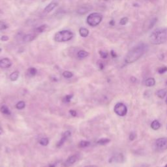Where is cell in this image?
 Segmentation results:
<instances>
[{
    "label": "cell",
    "instance_id": "obj_34",
    "mask_svg": "<svg viewBox=\"0 0 167 167\" xmlns=\"http://www.w3.org/2000/svg\"><path fill=\"white\" fill-rule=\"evenodd\" d=\"M62 135L66 136L67 138H68V137H69L70 135H71V133H70V131H65V133H63Z\"/></svg>",
    "mask_w": 167,
    "mask_h": 167
},
{
    "label": "cell",
    "instance_id": "obj_8",
    "mask_svg": "<svg viewBox=\"0 0 167 167\" xmlns=\"http://www.w3.org/2000/svg\"><path fill=\"white\" fill-rule=\"evenodd\" d=\"M78 159V155H73L70 156L69 157H68L67 159L64 163V166L65 167H69L71 166L72 164H74Z\"/></svg>",
    "mask_w": 167,
    "mask_h": 167
},
{
    "label": "cell",
    "instance_id": "obj_17",
    "mask_svg": "<svg viewBox=\"0 0 167 167\" xmlns=\"http://www.w3.org/2000/svg\"><path fill=\"white\" fill-rule=\"evenodd\" d=\"M155 84V80L153 78H149L146 80V86L148 87H152Z\"/></svg>",
    "mask_w": 167,
    "mask_h": 167
},
{
    "label": "cell",
    "instance_id": "obj_15",
    "mask_svg": "<svg viewBox=\"0 0 167 167\" xmlns=\"http://www.w3.org/2000/svg\"><path fill=\"white\" fill-rule=\"evenodd\" d=\"M79 33L81 37H86L89 35V30L85 28V27H81L79 29Z\"/></svg>",
    "mask_w": 167,
    "mask_h": 167
},
{
    "label": "cell",
    "instance_id": "obj_44",
    "mask_svg": "<svg viewBox=\"0 0 167 167\" xmlns=\"http://www.w3.org/2000/svg\"><path fill=\"white\" fill-rule=\"evenodd\" d=\"M166 104H167V99H166Z\"/></svg>",
    "mask_w": 167,
    "mask_h": 167
},
{
    "label": "cell",
    "instance_id": "obj_3",
    "mask_svg": "<svg viewBox=\"0 0 167 167\" xmlns=\"http://www.w3.org/2000/svg\"><path fill=\"white\" fill-rule=\"evenodd\" d=\"M73 37V34L69 30H63L57 32L54 36L55 41L57 42L69 41Z\"/></svg>",
    "mask_w": 167,
    "mask_h": 167
},
{
    "label": "cell",
    "instance_id": "obj_25",
    "mask_svg": "<svg viewBox=\"0 0 167 167\" xmlns=\"http://www.w3.org/2000/svg\"><path fill=\"white\" fill-rule=\"evenodd\" d=\"M49 140L47 138H42L39 140V143L40 145L44 146H47L48 144H49Z\"/></svg>",
    "mask_w": 167,
    "mask_h": 167
},
{
    "label": "cell",
    "instance_id": "obj_27",
    "mask_svg": "<svg viewBox=\"0 0 167 167\" xmlns=\"http://www.w3.org/2000/svg\"><path fill=\"white\" fill-rule=\"evenodd\" d=\"M67 138L66 137V136L62 135V138L60 139V140L58 142L57 144V147H60V146H62L63 144L65 143V142L67 140Z\"/></svg>",
    "mask_w": 167,
    "mask_h": 167
},
{
    "label": "cell",
    "instance_id": "obj_12",
    "mask_svg": "<svg viewBox=\"0 0 167 167\" xmlns=\"http://www.w3.org/2000/svg\"><path fill=\"white\" fill-rule=\"evenodd\" d=\"M36 35L35 34H27L23 37V41L25 42H31L36 38Z\"/></svg>",
    "mask_w": 167,
    "mask_h": 167
},
{
    "label": "cell",
    "instance_id": "obj_1",
    "mask_svg": "<svg viewBox=\"0 0 167 167\" xmlns=\"http://www.w3.org/2000/svg\"><path fill=\"white\" fill-rule=\"evenodd\" d=\"M147 46L144 43H140L133 47L125 56V62L127 64H133L142 56L145 53Z\"/></svg>",
    "mask_w": 167,
    "mask_h": 167
},
{
    "label": "cell",
    "instance_id": "obj_9",
    "mask_svg": "<svg viewBox=\"0 0 167 167\" xmlns=\"http://www.w3.org/2000/svg\"><path fill=\"white\" fill-rule=\"evenodd\" d=\"M12 65V62L8 58H3L0 60V67L2 69L9 68Z\"/></svg>",
    "mask_w": 167,
    "mask_h": 167
},
{
    "label": "cell",
    "instance_id": "obj_38",
    "mask_svg": "<svg viewBox=\"0 0 167 167\" xmlns=\"http://www.w3.org/2000/svg\"><path fill=\"white\" fill-rule=\"evenodd\" d=\"M136 167H150L147 164H141V165H138Z\"/></svg>",
    "mask_w": 167,
    "mask_h": 167
},
{
    "label": "cell",
    "instance_id": "obj_36",
    "mask_svg": "<svg viewBox=\"0 0 167 167\" xmlns=\"http://www.w3.org/2000/svg\"><path fill=\"white\" fill-rule=\"evenodd\" d=\"M69 112L70 114V115H71L73 117H75V116H77V112H76V111L74 110H70L69 111Z\"/></svg>",
    "mask_w": 167,
    "mask_h": 167
},
{
    "label": "cell",
    "instance_id": "obj_14",
    "mask_svg": "<svg viewBox=\"0 0 167 167\" xmlns=\"http://www.w3.org/2000/svg\"><path fill=\"white\" fill-rule=\"evenodd\" d=\"M156 94L159 98L163 99L164 98V97H166V95L167 94V90L166 89L159 90L157 91V92Z\"/></svg>",
    "mask_w": 167,
    "mask_h": 167
},
{
    "label": "cell",
    "instance_id": "obj_11",
    "mask_svg": "<svg viewBox=\"0 0 167 167\" xmlns=\"http://www.w3.org/2000/svg\"><path fill=\"white\" fill-rule=\"evenodd\" d=\"M57 5H58L57 2L56 1L51 2V3H49L46 7H45L44 11V12H46V13H49L50 12H51L52 10H54Z\"/></svg>",
    "mask_w": 167,
    "mask_h": 167
},
{
    "label": "cell",
    "instance_id": "obj_31",
    "mask_svg": "<svg viewBox=\"0 0 167 167\" xmlns=\"http://www.w3.org/2000/svg\"><path fill=\"white\" fill-rule=\"evenodd\" d=\"M128 21H129V19H128L127 17H123L120 20V24L121 25H122V26H124V25H125L127 23Z\"/></svg>",
    "mask_w": 167,
    "mask_h": 167
},
{
    "label": "cell",
    "instance_id": "obj_29",
    "mask_svg": "<svg viewBox=\"0 0 167 167\" xmlns=\"http://www.w3.org/2000/svg\"><path fill=\"white\" fill-rule=\"evenodd\" d=\"M63 76H64V77L66 78H70L73 77V73L70 71H65L64 72V73H63Z\"/></svg>",
    "mask_w": 167,
    "mask_h": 167
},
{
    "label": "cell",
    "instance_id": "obj_19",
    "mask_svg": "<svg viewBox=\"0 0 167 167\" xmlns=\"http://www.w3.org/2000/svg\"><path fill=\"white\" fill-rule=\"evenodd\" d=\"M0 111H1V112L6 115H10L11 114V111L9 109V108L5 105L1 106V108H0Z\"/></svg>",
    "mask_w": 167,
    "mask_h": 167
},
{
    "label": "cell",
    "instance_id": "obj_13",
    "mask_svg": "<svg viewBox=\"0 0 167 167\" xmlns=\"http://www.w3.org/2000/svg\"><path fill=\"white\" fill-rule=\"evenodd\" d=\"M124 160V157L122 154H119L118 155H116L114 157H113L112 159H110V162L114 161L116 162V163H122Z\"/></svg>",
    "mask_w": 167,
    "mask_h": 167
},
{
    "label": "cell",
    "instance_id": "obj_6",
    "mask_svg": "<svg viewBox=\"0 0 167 167\" xmlns=\"http://www.w3.org/2000/svg\"><path fill=\"white\" fill-rule=\"evenodd\" d=\"M155 146L157 150L163 151L167 150V138H160L156 140Z\"/></svg>",
    "mask_w": 167,
    "mask_h": 167
},
{
    "label": "cell",
    "instance_id": "obj_33",
    "mask_svg": "<svg viewBox=\"0 0 167 167\" xmlns=\"http://www.w3.org/2000/svg\"><path fill=\"white\" fill-rule=\"evenodd\" d=\"M99 54L101 57L103 58V59H106L108 57V53L104 51H99Z\"/></svg>",
    "mask_w": 167,
    "mask_h": 167
},
{
    "label": "cell",
    "instance_id": "obj_20",
    "mask_svg": "<svg viewBox=\"0 0 167 167\" xmlns=\"http://www.w3.org/2000/svg\"><path fill=\"white\" fill-rule=\"evenodd\" d=\"M19 77V72L18 71H14L11 75H10V79L11 81H16Z\"/></svg>",
    "mask_w": 167,
    "mask_h": 167
},
{
    "label": "cell",
    "instance_id": "obj_24",
    "mask_svg": "<svg viewBox=\"0 0 167 167\" xmlns=\"http://www.w3.org/2000/svg\"><path fill=\"white\" fill-rule=\"evenodd\" d=\"M90 145V142L88 141H86V140H82L79 143V147L80 148H87Z\"/></svg>",
    "mask_w": 167,
    "mask_h": 167
},
{
    "label": "cell",
    "instance_id": "obj_4",
    "mask_svg": "<svg viewBox=\"0 0 167 167\" xmlns=\"http://www.w3.org/2000/svg\"><path fill=\"white\" fill-rule=\"evenodd\" d=\"M103 20V16L99 12H93L87 18V23L90 26L95 27L98 26Z\"/></svg>",
    "mask_w": 167,
    "mask_h": 167
},
{
    "label": "cell",
    "instance_id": "obj_37",
    "mask_svg": "<svg viewBox=\"0 0 167 167\" xmlns=\"http://www.w3.org/2000/svg\"><path fill=\"white\" fill-rule=\"evenodd\" d=\"M1 40H3V41H7V40H9V37L7 36V35H3L1 38Z\"/></svg>",
    "mask_w": 167,
    "mask_h": 167
},
{
    "label": "cell",
    "instance_id": "obj_7",
    "mask_svg": "<svg viewBox=\"0 0 167 167\" xmlns=\"http://www.w3.org/2000/svg\"><path fill=\"white\" fill-rule=\"evenodd\" d=\"M157 21V18H152L146 21L143 26L144 31H148V30H150V29L152 28L155 25Z\"/></svg>",
    "mask_w": 167,
    "mask_h": 167
},
{
    "label": "cell",
    "instance_id": "obj_2",
    "mask_svg": "<svg viewBox=\"0 0 167 167\" xmlns=\"http://www.w3.org/2000/svg\"><path fill=\"white\" fill-rule=\"evenodd\" d=\"M150 41L155 45L167 41V28H159L153 31L150 36Z\"/></svg>",
    "mask_w": 167,
    "mask_h": 167
},
{
    "label": "cell",
    "instance_id": "obj_18",
    "mask_svg": "<svg viewBox=\"0 0 167 167\" xmlns=\"http://www.w3.org/2000/svg\"><path fill=\"white\" fill-rule=\"evenodd\" d=\"M161 123L159 122L157 120H154L152 121L151 124V127L153 129V130H158L159 128L161 127Z\"/></svg>",
    "mask_w": 167,
    "mask_h": 167
},
{
    "label": "cell",
    "instance_id": "obj_28",
    "mask_svg": "<svg viewBox=\"0 0 167 167\" xmlns=\"http://www.w3.org/2000/svg\"><path fill=\"white\" fill-rule=\"evenodd\" d=\"M7 28H8V25L4 21H0V29L5 30Z\"/></svg>",
    "mask_w": 167,
    "mask_h": 167
},
{
    "label": "cell",
    "instance_id": "obj_23",
    "mask_svg": "<svg viewBox=\"0 0 167 167\" xmlns=\"http://www.w3.org/2000/svg\"><path fill=\"white\" fill-rule=\"evenodd\" d=\"M27 72H28V75L29 76H30V77H34V76L36 75L37 70L36 69H35V68L31 67L28 69Z\"/></svg>",
    "mask_w": 167,
    "mask_h": 167
},
{
    "label": "cell",
    "instance_id": "obj_30",
    "mask_svg": "<svg viewBox=\"0 0 167 167\" xmlns=\"http://www.w3.org/2000/svg\"><path fill=\"white\" fill-rule=\"evenodd\" d=\"M73 98V95H67L66 96H65L64 98L63 99V101L64 103H69L70 101L71 100V99Z\"/></svg>",
    "mask_w": 167,
    "mask_h": 167
},
{
    "label": "cell",
    "instance_id": "obj_41",
    "mask_svg": "<svg viewBox=\"0 0 167 167\" xmlns=\"http://www.w3.org/2000/svg\"><path fill=\"white\" fill-rule=\"evenodd\" d=\"M84 167H97V166H94V165H89V166H84Z\"/></svg>",
    "mask_w": 167,
    "mask_h": 167
},
{
    "label": "cell",
    "instance_id": "obj_42",
    "mask_svg": "<svg viewBox=\"0 0 167 167\" xmlns=\"http://www.w3.org/2000/svg\"><path fill=\"white\" fill-rule=\"evenodd\" d=\"M2 133H3V130H2V129L0 127V135H1Z\"/></svg>",
    "mask_w": 167,
    "mask_h": 167
},
{
    "label": "cell",
    "instance_id": "obj_39",
    "mask_svg": "<svg viewBox=\"0 0 167 167\" xmlns=\"http://www.w3.org/2000/svg\"><path fill=\"white\" fill-rule=\"evenodd\" d=\"M111 54H112V57H115L116 56V54L114 53V52L113 51V50H112V51H111Z\"/></svg>",
    "mask_w": 167,
    "mask_h": 167
},
{
    "label": "cell",
    "instance_id": "obj_26",
    "mask_svg": "<svg viewBox=\"0 0 167 167\" xmlns=\"http://www.w3.org/2000/svg\"><path fill=\"white\" fill-rule=\"evenodd\" d=\"M25 106H26V104H25L24 101H20L16 105V107L17 109L22 110L25 107Z\"/></svg>",
    "mask_w": 167,
    "mask_h": 167
},
{
    "label": "cell",
    "instance_id": "obj_5",
    "mask_svg": "<svg viewBox=\"0 0 167 167\" xmlns=\"http://www.w3.org/2000/svg\"><path fill=\"white\" fill-rule=\"evenodd\" d=\"M115 113L120 116H125L127 113V108L122 103H118L114 107Z\"/></svg>",
    "mask_w": 167,
    "mask_h": 167
},
{
    "label": "cell",
    "instance_id": "obj_45",
    "mask_svg": "<svg viewBox=\"0 0 167 167\" xmlns=\"http://www.w3.org/2000/svg\"><path fill=\"white\" fill-rule=\"evenodd\" d=\"M166 84H167V82H166Z\"/></svg>",
    "mask_w": 167,
    "mask_h": 167
},
{
    "label": "cell",
    "instance_id": "obj_40",
    "mask_svg": "<svg viewBox=\"0 0 167 167\" xmlns=\"http://www.w3.org/2000/svg\"><path fill=\"white\" fill-rule=\"evenodd\" d=\"M49 167H55V164H50Z\"/></svg>",
    "mask_w": 167,
    "mask_h": 167
},
{
    "label": "cell",
    "instance_id": "obj_22",
    "mask_svg": "<svg viewBox=\"0 0 167 167\" xmlns=\"http://www.w3.org/2000/svg\"><path fill=\"white\" fill-rule=\"evenodd\" d=\"M110 141V139L107 138H103L100 139V140H99L97 141V144H100V145H105V144L109 143Z\"/></svg>",
    "mask_w": 167,
    "mask_h": 167
},
{
    "label": "cell",
    "instance_id": "obj_10",
    "mask_svg": "<svg viewBox=\"0 0 167 167\" xmlns=\"http://www.w3.org/2000/svg\"><path fill=\"white\" fill-rule=\"evenodd\" d=\"M92 7L90 5H83L82 7H80L79 8L77 9V13L80 15H84L88 13V12L91 11Z\"/></svg>",
    "mask_w": 167,
    "mask_h": 167
},
{
    "label": "cell",
    "instance_id": "obj_43",
    "mask_svg": "<svg viewBox=\"0 0 167 167\" xmlns=\"http://www.w3.org/2000/svg\"><path fill=\"white\" fill-rule=\"evenodd\" d=\"M164 167H167V164H166V165H165V166H164Z\"/></svg>",
    "mask_w": 167,
    "mask_h": 167
},
{
    "label": "cell",
    "instance_id": "obj_35",
    "mask_svg": "<svg viewBox=\"0 0 167 167\" xmlns=\"http://www.w3.org/2000/svg\"><path fill=\"white\" fill-rule=\"evenodd\" d=\"M136 138V134L135 133H131L130 134V135H129V139L131 140H133L134 139H135Z\"/></svg>",
    "mask_w": 167,
    "mask_h": 167
},
{
    "label": "cell",
    "instance_id": "obj_16",
    "mask_svg": "<svg viewBox=\"0 0 167 167\" xmlns=\"http://www.w3.org/2000/svg\"><path fill=\"white\" fill-rule=\"evenodd\" d=\"M88 55H89V53L85 50H80L77 54V56L80 59H84V58L88 57Z\"/></svg>",
    "mask_w": 167,
    "mask_h": 167
},
{
    "label": "cell",
    "instance_id": "obj_21",
    "mask_svg": "<svg viewBox=\"0 0 167 167\" xmlns=\"http://www.w3.org/2000/svg\"><path fill=\"white\" fill-rule=\"evenodd\" d=\"M47 25L46 24H43V25H41V26H40L39 27H37L36 29H35V31L38 32V33H42L44 32L45 30L47 29Z\"/></svg>",
    "mask_w": 167,
    "mask_h": 167
},
{
    "label": "cell",
    "instance_id": "obj_32",
    "mask_svg": "<svg viewBox=\"0 0 167 167\" xmlns=\"http://www.w3.org/2000/svg\"><path fill=\"white\" fill-rule=\"evenodd\" d=\"M167 71V67H160L158 69V73L159 74H163L164 73H165Z\"/></svg>",
    "mask_w": 167,
    "mask_h": 167
}]
</instances>
